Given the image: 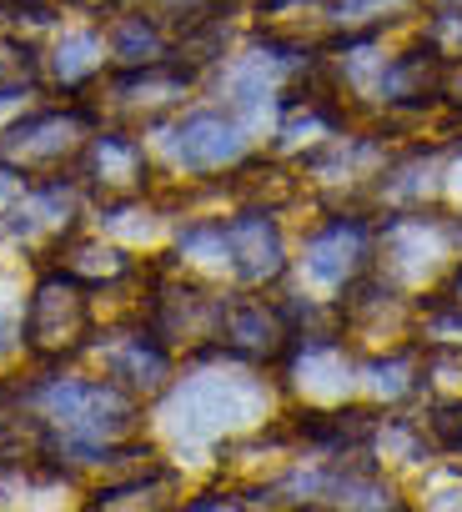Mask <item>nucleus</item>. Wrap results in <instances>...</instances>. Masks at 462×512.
Listing matches in <instances>:
<instances>
[{
    "label": "nucleus",
    "mask_w": 462,
    "mask_h": 512,
    "mask_svg": "<svg viewBox=\"0 0 462 512\" xmlns=\"http://www.w3.org/2000/svg\"><path fill=\"white\" fill-rule=\"evenodd\" d=\"M272 417V387L237 367H211L181 377L161 407V427L181 447H211L226 437H242Z\"/></svg>",
    "instance_id": "f257e3e1"
},
{
    "label": "nucleus",
    "mask_w": 462,
    "mask_h": 512,
    "mask_svg": "<svg viewBox=\"0 0 462 512\" xmlns=\"http://www.w3.org/2000/svg\"><path fill=\"white\" fill-rule=\"evenodd\" d=\"M91 327H96V307H91L86 282H76L71 272L56 267L31 287L26 322H21V342L31 357H41V362L76 357L91 342Z\"/></svg>",
    "instance_id": "f03ea898"
},
{
    "label": "nucleus",
    "mask_w": 462,
    "mask_h": 512,
    "mask_svg": "<svg viewBox=\"0 0 462 512\" xmlns=\"http://www.w3.org/2000/svg\"><path fill=\"white\" fill-rule=\"evenodd\" d=\"M91 111L86 106H66V111H31L21 121H11L0 131V166L11 171H56L61 161L81 156L86 141L96 136L91 131Z\"/></svg>",
    "instance_id": "7ed1b4c3"
},
{
    "label": "nucleus",
    "mask_w": 462,
    "mask_h": 512,
    "mask_svg": "<svg viewBox=\"0 0 462 512\" xmlns=\"http://www.w3.org/2000/svg\"><path fill=\"white\" fill-rule=\"evenodd\" d=\"M372 251H377V226L362 211H332L302 241V272L322 292H347L357 277H367Z\"/></svg>",
    "instance_id": "20e7f679"
},
{
    "label": "nucleus",
    "mask_w": 462,
    "mask_h": 512,
    "mask_svg": "<svg viewBox=\"0 0 462 512\" xmlns=\"http://www.w3.org/2000/svg\"><path fill=\"white\" fill-rule=\"evenodd\" d=\"M221 312L226 297L196 287V282H156L146 297V332L171 352V347H216L221 342Z\"/></svg>",
    "instance_id": "39448f33"
},
{
    "label": "nucleus",
    "mask_w": 462,
    "mask_h": 512,
    "mask_svg": "<svg viewBox=\"0 0 462 512\" xmlns=\"http://www.w3.org/2000/svg\"><path fill=\"white\" fill-rule=\"evenodd\" d=\"M282 377H287L292 392H302V407H337L357 387L362 367L352 362L342 337H332V332H297L287 357H282Z\"/></svg>",
    "instance_id": "423d86ee"
},
{
    "label": "nucleus",
    "mask_w": 462,
    "mask_h": 512,
    "mask_svg": "<svg viewBox=\"0 0 462 512\" xmlns=\"http://www.w3.org/2000/svg\"><path fill=\"white\" fill-rule=\"evenodd\" d=\"M166 156L181 171H226L247 161V131L226 111H186L176 126H166Z\"/></svg>",
    "instance_id": "0eeeda50"
},
{
    "label": "nucleus",
    "mask_w": 462,
    "mask_h": 512,
    "mask_svg": "<svg viewBox=\"0 0 462 512\" xmlns=\"http://www.w3.org/2000/svg\"><path fill=\"white\" fill-rule=\"evenodd\" d=\"M226 272L237 277L242 287H272L287 272V241L272 211H242L226 216Z\"/></svg>",
    "instance_id": "6e6552de"
},
{
    "label": "nucleus",
    "mask_w": 462,
    "mask_h": 512,
    "mask_svg": "<svg viewBox=\"0 0 462 512\" xmlns=\"http://www.w3.org/2000/svg\"><path fill=\"white\" fill-rule=\"evenodd\" d=\"M292 322L282 317V302L267 297H231L221 312V342L237 362H282L292 347Z\"/></svg>",
    "instance_id": "1a4fd4ad"
},
{
    "label": "nucleus",
    "mask_w": 462,
    "mask_h": 512,
    "mask_svg": "<svg viewBox=\"0 0 462 512\" xmlns=\"http://www.w3.org/2000/svg\"><path fill=\"white\" fill-rule=\"evenodd\" d=\"M447 86H452V56L437 51L432 41H422V46L382 61V71L372 81V91L382 96V106H397V111H427V106H437V96Z\"/></svg>",
    "instance_id": "9d476101"
},
{
    "label": "nucleus",
    "mask_w": 462,
    "mask_h": 512,
    "mask_svg": "<svg viewBox=\"0 0 462 512\" xmlns=\"http://www.w3.org/2000/svg\"><path fill=\"white\" fill-rule=\"evenodd\" d=\"M81 176H86L91 191L106 196V206L111 201H136L141 186H146V151L126 131H96L86 141V151H81Z\"/></svg>",
    "instance_id": "9b49d317"
},
{
    "label": "nucleus",
    "mask_w": 462,
    "mask_h": 512,
    "mask_svg": "<svg viewBox=\"0 0 462 512\" xmlns=\"http://www.w3.org/2000/svg\"><path fill=\"white\" fill-rule=\"evenodd\" d=\"M337 322H342L352 337L382 342V352H387L392 337H407L412 312L402 307V297H397V287H392L387 277H357V282L337 297Z\"/></svg>",
    "instance_id": "f8f14e48"
},
{
    "label": "nucleus",
    "mask_w": 462,
    "mask_h": 512,
    "mask_svg": "<svg viewBox=\"0 0 462 512\" xmlns=\"http://www.w3.org/2000/svg\"><path fill=\"white\" fill-rule=\"evenodd\" d=\"M101 357H106V382H116L131 397H156V392L171 387V352L151 332L111 337L101 347Z\"/></svg>",
    "instance_id": "ddd939ff"
},
{
    "label": "nucleus",
    "mask_w": 462,
    "mask_h": 512,
    "mask_svg": "<svg viewBox=\"0 0 462 512\" xmlns=\"http://www.w3.org/2000/svg\"><path fill=\"white\" fill-rule=\"evenodd\" d=\"M196 66L191 61H151V66H126L116 81H111V96L121 106H141V111H156V106H171L186 86H191Z\"/></svg>",
    "instance_id": "4468645a"
},
{
    "label": "nucleus",
    "mask_w": 462,
    "mask_h": 512,
    "mask_svg": "<svg viewBox=\"0 0 462 512\" xmlns=\"http://www.w3.org/2000/svg\"><path fill=\"white\" fill-rule=\"evenodd\" d=\"M176 487H181V477H176L171 467H151V472L106 482V487L91 497L86 512H171Z\"/></svg>",
    "instance_id": "2eb2a0df"
},
{
    "label": "nucleus",
    "mask_w": 462,
    "mask_h": 512,
    "mask_svg": "<svg viewBox=\"0 0 462 512\" xmlns=\"http://www.w3.org/2000/svg\"><path fill=\"white\" fill-rule=\"evenodd\" d=\"M437 186H442V161H437V151H422V146L407 151L402 161H392L387 171H377V196L392 206H417Z\"/></svg>",
    "instance_id": "dca6fc26"
},
{
    "label": "nucleus",
    "mask_w": 462,
    "mask_h": 512,
    "mask_svg": "<svg viewBox=\"0 0 462 512\" xmlns=\"http://www.w3.org/2000/svg\"><path fill=\"white\" fill-rule=\"evenodd\" d=\"M422 372H427V362L417 347H387L382 357H372L362 367V387L377 402H407L422 392Z\"/></svg>",
    "instance_id": "f3484780"
},
{
    "label": "nucleus",
    "mask_w": 462,
    "mask_h": 512,
    "mask_svg": "<svg viewBox=\"0 0 462 512\" xmlns=\"http://www.w3.org/2000/svg\"><path fill=\"white\" fill-rule=\"evenodd\" d=\"M231 191H237L242 201H252L247 211H277L282 201H292L297 191V176L272 166V161H247L237 176H231Z\"/></svg>",
    "instance_id": "a211bd4d"
},
{
    "label": "nucleus",
    "mask_w": 462,
    "mask_h": 512,
    "mask_svg": "<svg viewBox=\"0 0 462 512\" xmlns=\"http://www.w3.org/2000/svg\"><path fill=\"white\" fill-rule=\"evenodd\" d=\"M111 51L126 61V66H151V61H166V31L156 26V16H116L111 26Z\"/></svg>",
    "instance_id": "6ab92c4d"
},
{
    "label": "nucleus",
    "mask_w": 462,
    "mask_h": 512,
    "mask_svg": "<svg viewBox=\"0 0 462 512\" xmlns=\"http://www.w3.org/2000/svg\"><path fill=\"white\" fill-rule=\"evenodd\" d=\"M61 272H71L76 282H121V277H131V256L121 251V246H101V241H71L66 246V262H61Z\"/></svg>",
    "instance_id": "aec40b11"
},
{
    "label": "nucleus",
    "mask_w": 462,
    "mask_h": 512,
    "mask_svg": "<svg viewBox=\"0 0 462 512\" xmlns=\"http://www.w3.org/2000/svg\"><path fill=\"white\" fill-rule=\"evenodd\" d=\"M417 337L437 352L462 357V302H452L447 292H432L417 302Z\"/></svg>",
    "instance_id": "412c9836"
},
{
    "label": "nucleus",
    "mask_w": 462,
    "mask_h": 512,
    "mask_svg": "<svg viewBox=\"0 0 462 512\" xmlns=\"http://www.w3.org/2000/svg\"><path fill=\"white\" fill-rule=\"evenodd\" d=\"M101 36L96 31H71V36H61L56 41V51H51V76L61 81V86H86L96 71H101Z\"/></svg>",
    "instance_id": "4be33fe9"
},
{
    "label": "nucleus",
    "mask_w": 462,
    "mask_h": 512,
    "mask_svg": "<svg viewBox=\"0 0 462 512\" xmlns=\"http://www.w3.org/2000/svg\"><path fill=\"white\" fill-rule=\"evenodd\" d=\"M171 512H237V502L206 492V497H196V502H186V507H171Z\"/></svg>",
    "instance_id": "5701e85b"
},
{
    "label": "nucleus",
    "mask_w": 462,
    "mask_h": 512,
    "mask_svg": "<svg viewBox=\"0 0 462 512\" xmlns=\"http://www.w3.org/2000/svg\"><path fill=\"white\" fill-rule=\"evenodd\" d=\"M447 297H452V302H462V262H457V267H452V277H447Z\"/></svg>",
    "instance_id": "b1692460"
},
{
    "label": "nucleus",
    "mask_w": 462,
    "mask_h": 512,
    "mask_svg": "<svg viewBox=\"0 0 462 512\" xmlns=\"http://www.w3.org/2000/svg\"><path fill=\"white\" fill-rule=\"evenodd\" d=\"M452 186H457V191H462V156H457V161H452Z\"/></svg>",
    "instance_id": "393cba45"
},
{
    "label": "nucleus",
    "mask_w": 462,
    "mask_h": 512,
    "mask_svg": "<svg viewBox=\"0 0 462 512\" xmlns=\"http://www.w3.org/2000/svg\"><path fill=\"white\" fill-rule=\"evenodd\" d=\"M452 91H457V101H462V66H452Z\"/></svg>",
    "instance_id": "a878e982"
},
{
    "label": "nucleus",
    "mask_w": 462,
    "mask_h": 512,
    "mask_svg": "<svg viewBox=\"0 0 462 512\" xmlns=\"http://www.w3.org/2000/svg\"><path fill=\"white\" fill-rule=\"evenodd\" d=\"M297 512H337V507H297Z\"/></svg>",
    "instance_id": "bb28decb"
}]
</instances>
